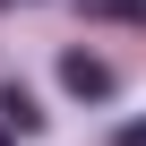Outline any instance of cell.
<instances>
[{
	"mask_svg": "<svg viewBox=\"0 0 146 146\" xmlns=\"http://www.w3.org/2000/svg\"><path fill=\"white\" fill-rule=\"evenodd\" d=\"M60 86L78 95V103H103V95H112V60H95V52H60Z\"/></svg>",
	"mask_w": 146,
	"mask_h": 146,
	"instance_id": "obj_1",
	"label": "cell"
},
{
	"mask_svg": "<svg viewBox=\"0 0 146 146\" xmlns=\"http://www.w3.org/2000/svg\"><path fill=\"white\" fill-rule=\"evenodd\" d=\"M0 129H17V137H35V129H43V112H35V95H26V86H0Z\"/></svg>",
	"mask_w": 146,
	"mask_h": 146,
	"instance_id": "obj_2",
	"label": "cell"
},
{
	"mask_svg": "<svg viewBox=\"0 0 146 146\" xmlns=\"http://www.w3.org/2000/svg\"><path fill=\"white\" fill-rule=\"evenodd\" d=\"M78 9H86V17H112V26H137L146 0H78Z\"/></svg>",
	"mask_w": 146,
	"mask_h": 146,
	"instance_id": "obj_3",
	"label": "cell"
},
{
	"mask_svg": "<svg viewBox=\"0 0 146 146\" xmlns=\"http://www.w3.org/2000/svg\"><path fill=\"white\" fill-rule=\"evenodd\" d=\"M112 146H146V120H129V129H120V137H112Z\"/></svg>",
	"mask_w": 146,
	"mask_h": 146,
	"instance_id": "obj_4",
	"label": "cell"
}]
</instances>
